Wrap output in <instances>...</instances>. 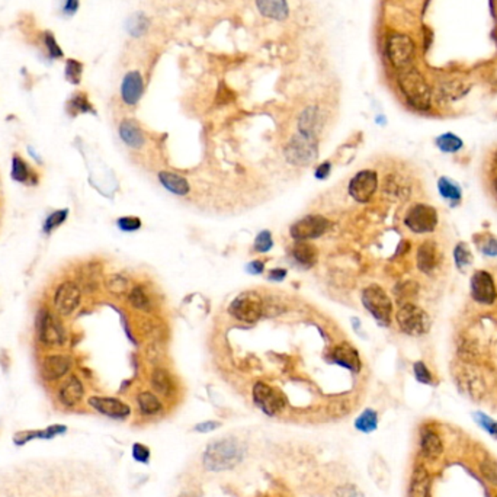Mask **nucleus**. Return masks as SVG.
<instances>
[{"instance_id":"nucleus-55","label":"nucleus","mask_w":497,"mask_h":497,"mask_svg":"<svg viewBox=\"0 0 497 497\" xmlns=\"http://www.w3.org/2000/svg\"><path fill=\"white\" fill-rule=\"evenodd\" d=\"M246 269L248 270V273L252 275H259L265 270V261H253L246 266Z\"/></svg>"},{"instance_id":"nucleus-41","label":"nucleus","mask_w":497,"mask_h":497,"mask_svg":"<svg viewBox=\"0 0 497 497\" xmlns=\"http://www.w3.org/2000/svg\"><path fill=\"white\" fill-rule=\"evenodd\" d=\"M454 261H455V266L461 270L465 272L467 268L473 263V252L469 246L464 241H459L455 248H454Z\"/></svg>"},{"instance_id":"nucleus-35","label":"nucleus","mask_w":497,"mask_h":497,"mask_svg":"<svg viewBox=\"0 0 497 497\" xmlns=\"http://www.w3.org/2000/svg\"><path fill=\"white\" fill-rule=\"evenodd\" d=\"M378 428V413L372 409H365L355 421V429L362 433H372Z\"/></svg>"},{"instance_id":"nucleus-16","label":"nucleus","mask_w":497,"mask_h":497,"mask_svg":"<svg viewBox=\"0 0 497 497\" xmlns=\"http://www.w3.org/2000/svg\"><path fill=\"white\" fill-rule=\"evenodd\" d=\"M88 404L96 410L102 416H106L109 419L115 421H124L130 418L131 414V407L124 403L120 399L115 397H102V396H93L88 400Z\"/></svg>"},{"instance_id":"nucleus-1","label":"nucleus","mask_w":497,"mask_h":497,"mask_svg":"<svg viewBox=\"0 0 497 497\" xmlns=\"http://www.w3.org/2000/svg\"><path fill=\"white\" fill-rule=\"evenodd\" d=\"M246 455V447L236 438H223L210 444L202 454V465L207 472L221 473L233 469Z\"/></svg>"},{"instance_id":"nucleus-9","label":"nucleus","mask_w":497,"mask_h":497,"mask_svg":"<svg viewBox=\"0 0 497 497\" xmlns=\"http://www.w3.org/2000/svg\"><path fill=\"white\" fill-rule=\"evenodd\" d=\"M404 224L410 232L416 234L432 233L438 226V212L432 205L416 204L407 211Z\"/></svg>"},{"instance_id":"nucleus-26","label":"nucleus","mask_w":497,"mask_h":497,"mask_svg":"<svg viewBox=\"0 0 497 497\" xmlns=\"http://www.w3.org/2000/svg\"><path fill=\"white\" fill-rule=\"evenodd\" d=\"M120 137L121 140L131 149H140L146 142L143 130L132 120H124L121 122Z\"/></svg>"},{"instance_id":"nucleus-36","label":"nucleus","mask_w":497,"mask_h":497,"mask_svg":"<svg viewBox=\"0 0 497 497\" xmlns=\"http://www.w3.org/2000/svg\"><path fill=\"white\" fill-rule=\"evenodd\" d=\"M67 113L70 115H79V114H88V113H93V106L89 102L86 93L83 92H77L74 93L70 101L67 102Z\"/></svg>"},{"instance_id":"nucleus-24","label":"nucleus","mask_w":497,"mask_h":497,"mask_svg":"<svg viewBox=\"0 0 497 497\" xmlns=\"http://www.w3.org/2000/svg\"><path fill=\"white\" fill-rule=\"evenodd\" d=\"M430 491V476L428 469L423 465L414 467L410 487H409V497H429Z\"/></svg>"},{"instance_id":"nucleus-8","label":"nucleus","mask_w":497,"mask_h":497,"mask_svg":"<svg viewBox=\"0 0 497 497\" xmlns=\"http://www.w3.org/2000/svg\"><path fill=\"white\" fill-rule=\"evenodd\" d=\"M285 159L295 166H307L316 160L319 156L317 140L306 135L297 134L291 138V142L284 149Z\"/></svg>"},{"instance_id":"nucleus-52","label":"nucleus","mask_w":497,"mask_h":497,"mask_svg":"<svg viewBox=\"0 0 497 497\" xmlns=\"http://www.w3.org/2000/svg\"><path fill=\"white\" fill-rule=\"evenodd\" d=\"M333 497H365L355 486H345L335 491Z\"/></svg>"},{"instance_id":"nucleus-30","label":"nucleus","mask_w":497,"mask_h":497,"mask_svg":"<svg viewBox=\"0 0 497 497\" xmlns=\"http://www.w3.org/2000/svg\"><path fill=\"white\" fill-rule=\"evenodd\" d=\"M152 387L154 392L163 397H171L176 392L173 377L166 370H156L152 375Z\"/></svg>"},{"instance_id":"nucleus-40","label":"nucleus","mask_w":497,"mask_h":497,"mask_svg":"<svg viewBox=\"0 0 497 497\" xmlns=\"http://www.w3.org/2000/svg\"><path fill=\"white\" fill-rule=\"evenodd\" d=\"M464 143L461 138L452 132L442 134L436 138V147L444 153H457L462 149Z\"/></svg>"},{"instance_id":"nucleus-18","label":"nucleus","mask_w":497,"mask_h":497,"mask_svg":"<svg viewBox=\"0 0 497 497\" xmlns=\"http://www.w3.org/2000/svg\"><path fill=\"white\" fill-rule=\"evenodd\" d=\"M440 262H442V252L439 246L433 240H426L419 246L416 253V263L421 272L429 275L438 269Z\"/></svg>"},{"instance_id":"nucleus-25","label":"nucleus","mask_w":497,"mask_h":497,"mask_svg":"<svg viewBox=\"0 0 497 497\" xmlns=\"http://www.w3.org/2000/svg\"><path fill=\"white\" fill-rule=\"evenodd\" d=\"M421 448L428 459H436L444 452V444L439 433L430 428H425L421 432Z\"/></svg>"},{"instance_id":"nucleus-3","label":"nucleus","mask_w":497,"mask_h":497,"mask_svg":"<svg viewBox=\"0 0 497 497\" xmlns=\"http://www.w3.org/2000/svg\"><path fill=\"white\" fill-rule=\"evenodd\" d=\"M37 339L38 343L48 349L63 348L67 341L66 327L60 316L48 309H41L37 314Z\"/></svg>"},{"instance_id":"nucleus-56","label":"nucleus","mask_w":497,"mask_h":497,"mask_svg":"<svg viewBox=\"0 0 497 497\" xmlns=\"http://www.w3.org/2000/svg\"><path fill=\"white\" fill-rule=\"evenodd\" d=\"M79 4H80V0H64V5H63V12L64 15H74L79 9Z\"/></svg>"},{"instance_id":"nucleus-28","label":"nucleus","mask_w":497,"mask_h":497,"mask_svg":"<svg viewBox=\"0 0 497 497\" xmlns=\"http://www.w3.org/2000/svg\"><path fill=\"white\" fill-rule=\"evenodd\" d=\"M12 178L16 182L25 183V185H35L38 182V175L35 169H33L25 159H22L19 154H15L12 159Z\"/></svg>"},{"instance_id":"nucleus-44","label":"nucleus","mask_w":497,"mask_h":497,"mask_svg":"<svg viewBox=\"0 0 497 497\" xmlns=\"http://www.w3.org/2000/svg\"><path fill=\"white\" fill-rule=\"evenodd\" d=\"M81 73H83V64L74 59H69L66 62V79L73 83V85H79L81 80Z\"/></svg>"},{"instance_id":"nucleus-46","label":"nucleus","mask_w":497,"mask_h":497,"mask_svg":"<svg viewBox=\"0 0 497 497\" xmlns=\"http://www.w3.org/2000/svg\"><path fill=\"white\" fill-rule=\"evenodd\" d=\"M67 210H62V211H55L52 212L44 223V232L45 233H51L54 229H57L59 226H62L66 218H67Z\"/></svg>"},{"instance_id":"nucleus-14","label":"nucleus","mask_w":497,"mask_h":497,"mask_svg":"<svg viewBox=\"0 0 497 497\" xmlns=\"http://www.w3.org/2000/svg\"><path fill=\"white\" fill-rule=\"evenodd\" d=\"M378 189V175L374 171L358 172L349 182V193L356 202H370Z\"/></svg>"},{"instance_id":"nucleus-11","label":"nucleus","mask_w":497,"mask_h":497,"mask_svg":"<svg viewBox=\"0 0 497 497\" xmlns=\"http://www.w3.org/2000/svg\"><path fill=\"white\" fill-rule=\"evenodd\" d=\"M330 227L329 219L323 215H307L298 219L290 229V234L297 241H307L321 237Z\"/></svg>"},{"instance_id":"nucleus-39","label":"nucleus","mask_w":497,"mask_h":497,"mask_svg":"<svg viewBox=\"0 0 497 497\" xmlns=\"http://www.w3.org/2000/svg\"><path fill=\"white\" fill-rule=\"evenodd\" d=\"M149 25H150V22H149L147 16L142 12H137L132 16H130V19L127 22V31L132 37H142L147 33Z\"/></svg>"},{"instance_id":"nucleus-57","label":"nucleus","mask_w":497,"mask_h":497,"mask_svg":"<svg viewBox=\"0 0 497 497\" xmlns=\"http://www.w3.org/2000/svg\"><path fill=\"white\" fill-rule=\"evenodd\" d=\"M285 276H287V270L285 269H272L269 272V280L270 281H276V282H280L282 280H285Z\"/></svg>"},{"instance_id":"nucleus-20","label":"nucleus","mask_w":497,"mask_h":497,"mask_svg":"<svg viewBox=\"0 0 497 497\" xmlns=\"http://www.w3.org/2000/svg\"><path fill=\"white\" fill-rule=\"evenodd\" d=\"M57 396L59 401L63 406L76 407L81 401L83 396H85V387H83V382L79 377L70 375L62 382Z\"/></svg>"},{"instance_id":"nucleus-45","label":"nucleus","mask_w":497,"mask_h":497,"mask_svg":"<svg viewBox=\"0 0 497 497\" xmlns=\"http://www.w3.org/2000/svg\"><path fill=\"white\" fill-rule=\"evenodd\" d=\"M42 41H44V47H45L51 59H62L63 57V50L60 48L57 40L54 38V35L51 33H44Z\"/></svg>"},{"instance_id":"nucleus-43","label":"nucleus","mask_w":497,"mask_h":497,"mask_svg":"<svg viewBox=\"0 0 497 497\" xmlns=\"http://www.w3.org/2000/svg\"><path fill=\"white\" fill-rule=\"evenodd\" d=\"M480 473L486 481L497 487V462L496 461L490 458H484L480 462Z\"/></svg>"},{"instance_id":"nucleus-12","label":"nucleus","mask_w":497,"mask_h":497,"mask_svg":"<svg viewBox=\"0 0 497 497\" xmlns=\"http://www.w3.org/2000/svg\"><path fill=\"white\" fill-rule=\"evenodd\" d=\"M253 400L255 404L268 416H276L285 407L284 394L273 389V387L265 382H256L253 387Z\"/></svg>"},{"instance_id":"nucleus-38","label":"nucleus","mask_w":497,"mask_h":497,"mask_svg":"<svg viewBox=\"0 0 497 497\" xmlns=\"http://www.w3.org/2000/svg\"><path fill=\"white\" fill-rule=\"evenodd\" d=\"M474 243L479 251L487 258H497V239L490 233L474 236Z\"/></svg>"},{"instance_id":"nucleus-27","label":"nucleus","mask_w":497,"mask_h":497,"mask_svg":"<svg viewBox=\"0 0 497 497\" xmlns=\"http://www.w3.org/2000/svg\"><path fill=\"white\" fill-rule=\"evenodd\" d=\"M259 12L269 19L284 21L290 13L287 0H256Z\"/></svg>"},{"instance_id":"nucleus-2","label":"nucleus","mask_w":497,"mask_h":497,"mask_svg":"<svg viewBox=\"0 0 497 497\" xmlns=\"http://www.w3.org/2000/svg\"><path fill=\"white\" fill-rule=\"evenodd\" d=\"M399 86L410 106L418 110H428L432 105V89L423 74L407 67L399 76Z\"/></svg>"},{"instance_id":"nucleus-29","label":"nucleus","mask_w":497,"mask_h":497,"mask_svg":"<svg viewBox=\"0 0 497 497\" xmlns=\"http://www.w3.org/2000/svg\"><path fill=\"white\" fill-rule=\"evenodd\" d=\"M292 258L299 266L309 269L316 265L319 253H317V248L313 244L307 241H298L292 247Z\"/></svg>"},{"instance_id":"nucleus-15","label":"nucleus","mask_w":497,"mask_h":497,"mask_svg":"<svg viewBox=\"0 0 497 497\" xmlns=\"http://www.w3.org/2000/svg\"><path fill=\"white\" fill-rule=\"evenodd\" d=\"M469 290H472V297L474 301L484 304V306H491L497 299V290L493 276L487 270H476L469 281Z\"/></svg>"},{"instance_id":"nucleus-21","label":"nucleus","mask_w":497,"mask_h":497,"mask_svg":"<svg viewBox=\"0 0 497 497\" xmlns=\"http://www.w3.org/2000/svg\"><path fill=\"white\" fill-rule=\"evenodd\" d=\"M330 361L339 367H343V368L352 371V372H359V370H361V367H362L361 358H359L358 350L353 346H350L349 343L338 345L333 350H331Z\"/></svg>"},{"instance_id":"nucleus-53","label":"nucleus","mask_w":497,"mask_h":497,"mask_svg":"<svg viewBox=\"0 0 497 497\" xmlns=\"http://www.w3.org/2000/svg\"><path fill=\"white\" fill-rule=\"evenodd\" d=\"M219 426H221V423L217 421H205V422L195 425L193 430L198 432V433H210V432H214L215 429H218Z\"/></svg>"},{"instance_id":"nucleus-31","label":"nucleus","mask_w":497,"mask_h":497,"mask_svg":"<svg viewBox=\"0 0 497 497\" xmlns=\"http://www.w3.org/2000/svg\"><path fill=\"white\" fill-rule=\"evenodd\" d=\"M159 181L164 186V189H168L169 192L175 193V195L185 197L189 193L190 186L188 181L183 176H179L172 172H160L159 173Z\"/></svg>"},{"instance_id":"nucleus-10","label":"nucleus","mask_w":497,"mask_h":497,"mask_svg":"<svg viewBox=\"0 0 497 497\" xmlns=\"http://www.w3.org/2000/svg\"><path fill=\"white\" fill-rule=\"evenodd\" d=\"M414 55V42L406 34H392L387 40V57L390 63L399 69L404 70L410 66Z\"/></svg>"},{"instance_id":"nucleus-59","label":"nucleus","mask_w":497,"mask_h":497,"mask_svg":"<svg viewBox=\"0 0 497 497\" xmlns=\"http://www.w3.org/2000/svg\"><path fill=\"white\" fill-rule=\"evenodd\" d=\"M491 186H493V190H494V195H496V198H497V175L494 176Z\"/></svg>"},{"instance_id":"nucleus-42","label":"nucleus","mask_w":497,"mask_h":497,"mask_svg":"<svg viewBox=\"0 0 497 497\" xmlns=\"http://www.w3.org/2000/svg\"><path fill=\"white\" fill-rule=\"evenodd\" d=\"M105 285H106V290L113 295H122V294H127L128 287H130V281L125 278L124 275L114 273L106 280Z\"/></svg>"},{"instance_id":"nucleus-19","label":"nucleus","mask_w":497,"mask_h":497,"mask_svg":"<svg viewBox=\"0 0 497 497\" xmlns=\"http://www.w3.org/2000/svg\"><path fill=\"white\" fill-rule=\"evenodd\" d=\"M323 124L324 118L321 115V110L317 106H309L302 110V114L298 118V134L317 140V135L320 134Z\"/></svg>"},{"instance_id":"nucleus-50","label":"nucleus","mask_w":497,"mask_h":497,"mask_svg":"<svg viewBox=\"0 0 497 497\" xmlns=\"http://www.w3.org/2000/svg\"><path fill=\"white\" fill-rule=\"evenodd\" d=\"M132 458L137 461V462H140V464H149L150 462V448L147 445H143V444H134L132 445V452H131Z\"/></svg>"},{"instance_id":"nucleus-32","label":"nucleus","mask_w":497,"mask_h":497,"mask_svg":"<svg viewBox=\"0 0 497 497\" xmlns=\"http://www.w3.org/2000/svg\"><path fill=\"white\" fill-rule=\"evenodd\" d=\"M137 404L143 416H156V414H159L163 410L161 400L150 392H142L138 394Z\"/></svg>"},{"instance_id":"nucleus-54","label":"nucleus","mask_w":497,"mask_h":497,"mask_svg":"<svg viewBox=\"0 0 497 497\" xmlns=\"http://www.w3.org/2000/svg\"><path fill=\"white\" fill-rule=\"evenodd\" d=\"M330 172H331V164H330V161H324V163H321V164L319 166V168L316 169L314 176H316L317 179H320V181H324V179L330 175Z\"/></svg>"},{"instance_id":"nucleus-58","label":"nucleus","mask_w":497,"mask_h":497,"mask_svg":"<svg viewBox=\"0 0 497 497\" xmlns=\"http://www.w3.org/2000/svg\"><path fill=\"white\" fill-rule=\"evenodd\" d=\"M178 497H198L195 493H192V491H185L182 494H179Z\"/></svg>"},{"instance_id":"nucleus-51","label":"nucleus","mask_w":497,"mask_h":497,"mask_svg":"<svg viewBox=\"0 0 497 497\" xmlns=\"http://www.w3.org/2000/svg\"><path fill=\"white\" fill-rule=\"evenodd\" d=\"M117 224L122 232L130 233V232H135L142 227V219L138 217H122L117 221Z\"/></svg>"},{"instance_id":"nucleus-37","label":"nucleus","mask_w":497,"mask_h":497,"mask_svg":"<svg viewBox=\"0 0 497 497\" xmlns=\"http://www.w3.org/2000/svg\"><path fill=\"white\" fill-rule=\"evenodd\" d=\"M128 302L131 304V307L140 312H150L152 310V299L146 290L140 285L134 287L130 294H128Z\"/></svg>"},{"instance_id":"nucleus-6","label":"nucleus","mask_w":497,"mask_h":497,"mask_svg":"<svg viewBox=\"0 0 497 497\" xmlns=\"http://www.w3.org/2000/svg\"><path fill=\"white\" fill-rule=\"evenodd\" d=\"M81 287L70 280L62 281L52 292V309L60 317H70L81 302Z\"/></svg>"},{"instance_id":"nucleus-22","label":"nucleus","mask_w":497,"mask_h":497,"mask_svg":"<svg viewBox=\"0 0 497 497\" xmlns=\"http://www.w3.org/2000/svg\"><path fill=\"white\" fill-rule=\"evenodd\" d=\"M144 92V83H143V77L138 72H130L125 74L122 85H121V98L122 101L132 106L135 105L138 101L142 99Z\"/></svg>"},{"instance_id":"nucleus-48","label":"nucleus","mask_w":497,"mask_h":497,"mask_svg":"<svg viewBox=\"0 0 497 497\" xmlns=\"http://www.w3.org/2000/svg\"><path fill=\"white\" fill-rule=\"evenodd\" d=\"M413 372L416 379L422 384H433V375L425 362L419 361L413 365Z\"/></svg>"},{"instance_id":"nucleus-23","label":"nucleus","mask_w":497,"mask_h":497,"mask_svg":"<svg viewBox=\"0 0 497 497\" xmlns=\"http://www.w3.org/2000/svg\"><path fill=\"white\" fill-rule=\"evenodd\" d=\"M66 430H67V428L64 425H52V426H48L45 429H41V430H22V432H18L15 435L13 440H15L16 445H25V444H28V442L35 440V439L50 440L55 436L66 433Z\"/></svg>"},{"instance_id":"nucleus-47","label":"nucleus","mask_w":497,"mask_h":497,"mask_svg":"<svg viewBox=\"0 0 497 497\" xmlns=\"http://www.w3.org/2000/svg\"><path fill=\"white\" fill-rule=\"evenodd\" d=\"M272 246H273L272 234H270V232H268V230L261 232V233L258 234V237L255 239V244H253L255 251L259 252V253H266V252H269L270 248H272Z\"/></svg>"},{"instance_id":"nucleus-17","label":"nucleus","mask_w":497,"mask_h":497,"mask_svg":"<svg viewBox=\"0 0 497 497\" xmlns=\"http://www.w3.org/2000/svg\"><path fill=\"white\" fill-rule=\"evenodd\" d=\"M457 382L459 385V389L465 392L468 396H472L473 399H481L486 393L484 379L476 370H473L468 365H464L457 372Z\"/></svg>"},{"instance_id":"nucleus-34","label":"nucleus","mask_w":497,"mask_h":497,"mask_svg":"<svg viewBox=\"0 0 497 497\" xmlns=\"http://www.w3.org/2000/svg\"><path fill=\"white\" fill-rule=\"evenodd\" d=\"M438 190L442 195V198L450 201L451 204H459L461 200H462L461 188L454 181H451L447 176L439 178V181H438Z\"/></svg>"},{"instance_id":"nucleus-7","label":"nucleus","mask_w":497,"mask_h":497,"mask_svg":"<svg viewBox=\"0 0 497 497\" xmlns=\"http://www.w3.org/2000/svg\"><path fill=\"white\" fill-rule=\"evenodd\" d=\"M229 313L239 321L255 323L263 314V301L255 291L241 292L230 304Z\"/></svg>"},{"instance_id":"nucleus-13","label":"nucleus","mask_w":497,"mask_h":497,"mask_svg":"<svg viewBox=\"0 0 497 497\" xmlns=\"http://www.w3.org/2000/svg\"><path fill=\"white\" fill-rule=\"evenodd\" d=\"M73 367V359L67 353L45 355L40 362V372L44 381L54 382L66 377Z\"/></svg>"},{"instance_id":"nucleus-49","label":"nucleus","mask_w":497,"mask_h":497,"mask_svg":"<svg viewBox=\"0 0 497 497\" xmlns=\"http://www.w3.org/2000/svg\"><path fill=\"white\" fill-rule=\"evenodd\" d=\"M474 419L486 432H489L491 436L497 438V422L496 421H493L490 416H487V414H484V413H476Z\"/></svg>"},{"instance_id":"nucleus-4","label":"nucleus","mask_w":497,"mask_h":497,"mask_svg":"<svg viewBox=\"0 0 497 497\" xmlns=\"http://www.w3.org/2000/svg\"><path fill=\"white\" fill-rule=\"evenodd\" d=\"M396 320L403 333L414 338L426 335L430 329L429 314L411 302L403 304L396 314Z\"/></svg>"},{"instance_id":"nucleus-33","label":"nucleus","mask_w":497,"mask_h":497,"mask_svg":"<svg viewBox=\"0 0 497 497\" xmlns=\"http://www.w3.org/2000/svg\"><path fill=\"white\" fill-rule=\"evenodd\" d=\"M469 88H472V85L464 80H450V81L442 83L439 91H440V95L444 96L445 99L457 101V99L465 96L467 92L469 91Z\"/></svg>"},{"instance_id":"nucleus-5","label":"nucleus","mask_w":497,"mask_h":497,"mask_svg":"<svg viewBox=\"0 0 497 497\" xmlns=\"http://www.w3.org/2000/svg\"><path fill=\"white\" fill-rule=\"evenodd\" d=\"M362 304L379 326H390L393 317V302L379 285L374 284L364 290Z\"/></svg>"}]
</instances>
